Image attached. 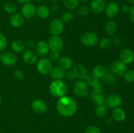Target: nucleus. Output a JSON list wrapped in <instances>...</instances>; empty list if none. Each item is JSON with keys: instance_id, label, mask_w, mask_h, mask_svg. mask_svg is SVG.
Wrapping results in <instances>:
<instances>
[{"instance_id": "1", "label": "nucleus", "mask_w": 134, "mask_h": 133, "mask_svg": "<svg viewBox=\"0 0 134 133\" xmlns=\"http://www.w3.org/2000/svg\"><path fill=\"white\" fill-rule=\"evenodd\" d=\"M56 109L61 116L71 117L77 110V104L75 100L69 96H62L56 103Z\"/></svg>"}, {"instance_id": "2", "label": "nucleus", "mask_w": 134, "mask_h": 133, "mask_svg": "<svg viewBox=\"0 0 134 133\" xmlns=\"http://www.w3.org/2000/svg\"><path fill=\"white\" fill-rule=\"evenodd\" d=\"M68 90V86L62 80H54L49 86L50 93L52 96L56 98L65 96Z\"/></svg>"}, {"instance_id": "3", "label": "nucleus", "mask_w": 134, "mask_h": 133, "mask_svg": "<svg viewBox=\"0 0 134 133\" xmlns=\"http://www.w3.org/2000/svg\"><path fill=\"white\" fill-rule=\"evenodd\" d=\"M52 68V63L48 58H42L37 63V69L40 74L48 75L51 74Z\"/></svg>"}, {"instance_id": "4", "label": "nucleus", "mask_w": 134, "mask_h": 133, "mask_svg": "<svg viewBox=\"0 0 134 133\" xmlns=\"http://www.w3.org/2000/svg\"><path fill=\"white\" fill-rule=\"evenodd\" d=\"M81 41L86 46L93 47L98 44V37L95 33L89 31L81 35Z\"/></svg>"}, {"instance_id": "5", "label": "nucleus", "mask_w": 134, "mask_h": 133, "mask_svg": "<svg viewBox=\"0 0 134 133\" xmlns=\"http://www.w3.org/2000/svg\"><path fill=\"white\" fill-rule=\"evenodd\" d=\"M75 95L80 98H85L88 94V87L87 83L82 80H79L73 86Z\"/></svg>"}, {"instance_id": "6", "label": "nucleus", "mask_w": 134, "mask_h": 133, "mask_svg": "<svg viewBox=\"0 0 134 133\" xmlns=\"http://www.w3.org/2000/svg\"><path fill=\"white\" fill-rule=\"evenodd\" d=\"M64 29V22L61 19L56 18L51 22L49 26V31L52 35L59 36L62 33Z\"/></svg>"}, {"instance_id": "7", "label": "nucleus", "mask_w": 134, "mask_h": 133, "mask_svg": "<svg viewBox=\"0 0 134 133\" xmlns=\"http://www.w3.org/2000/svg\"><path fill=\"white\" fill-rule=\"evenodd\" d=\"M111 70L116 75L119 76L120 77L124 76V74L127 71V66L126 64L122 62L121 61H113L110 66Z\"/></svg>"}, {"instance_id": "8", "label": "nucleus", "mask_w": 134, "mask_h": 133, "mask_svg": "<svg viewBox=\"0 0 134 133\" xmlns=\"http://www.w3.org/2000/svg\"><path fill=\"white\" fill-rule=\"evenodd\" d=\"M17 61L16 56L13 52H7L0 54V62L7 66H13Z\"/></svg>"}, {"instance_id": "9", "label": "nucleus", "mask_w": 134, "mask_h": 133, "mask_svg": "<svg viewBox=\"0 0 134 133\" xmlns=\"http://www.w3.org/2000/svg\"><path fill=\"white\" fill-rule=\"evenodd\" d=\"M48 44L49 46L50 50L52 51L60 52L64 46V42L60 36L52 35L48 40Z\"/></svg>"}, {"instance_id": "10", "label": "nucleus", "mask_w": 134, "mask_h": 133, "mask_svg": "<svg viewBox=\"0 0 134 133\" xmlns=\"http://www.w3.org/2000/svg\"><path fill=\"white\" fill-rule=\"evenodd\" d=\"M123 100L121 96L118 94H110L107 98L106 104L109 107L112 108H119L122 104Z\"/></svg>"}, {"instance_id": "11", "label": "nucleus", "mask_w": 134, "mask_h": 133, "mask_svg": "<svg viewBox=\"0 0 134 133\" xmlns=\"http://www.w3.org/2000/svg\"><path fill=\"white\" fill-rule=\"evenodd\" d=\"M119 5L115 1H111L107 4L105 8V14L108 18H114L118 15L119 13Z\"/></svg>"}, {"instance_id": "12", "label": "nucleus", "mask_w": 134, "mask_h": 133, "mask_svg": "<svg viewBox=\"0 0 134 133\" xmlns=\"http://www.w3.org/2000/svg\"><path fill=\"white\" fill-rule=\"evenodd\" d=\"M105 0H92L90 5V10L95 14H99L105 10Z\"/></svg>"}, {"instance_id": "13", "label": "nucleus", "mask_w": 134, "mask_h": 133, "mask_svg": "<svg viewBox=\"0 0 134 133\" xmlns=\"http://www.w3.org/2000/svg\"><path fill=\"white\" fill-rule=\"evenodd\" d=\"M120 61L124 63L126 65L131 64L134 61V53L132 50L128 49V48H124L121 52H120Z\"/></svg>"}, {"instance_id": "14", "label": "nucleus", "mask_w": 134, "mask_h": 133, "mask_svg": "<svg viewBox=\"0 0 134 133\" xmlns=\"http://www.w3.org/2000/svg\"><path fill=\"white\" fill-rule=\"evenodd\" d=\"M31 108L35 113L43 114L47 111V105L43 100L35 99L31 103Z\"/></svg>"}, {"instance_id": "15", "label": "nucleus", "mask_w": 134, "mask_h": 133, "mask_svg": "<svg viewBox=\"0 0 134 133\" xmlns=\"http://www.w3.org/2000/svg\"><path fill=\"white\" fill-rule=\"evenodd\" d=\"M22 14L24 17L26 18H31L35 15L36 13V7L31 3L24 4L21 9Z\"/></svg>"}, {"instance_id": "16", "label": "nucleus", "mask_w": 134, "mask_h": 133, "mask_svg": "<svg viewBox=\"0 0 134 133\" xmlns=\"http://www.w3.org/2000/svg\"><path fill=\"white\" fill-rule=\"evenodd\" d=\"M35 51L37 56L41 57H44L48 54L50 52V48L48 43L46 42L39 41L35 45Z\"/></svg>"}, {"instance_id": "17", "label": "nucleus", "mask_w": 134, "mask_h": 133, "mask_svg": "<svg viewBox=\"0 0 134 133\" xmlns=\"http://www.w3.org/2000/svg\"><path fill=\"white\" fill-rule=\"evenodd\" d=\"M22 58L26 63L29 65H33L37 61V55L34 51L31 50H26L24 51L22 54Z\"/></svg>"}, {"instance_id": "18", "label": "nucleus", "mask_w": 134, "mask_h": 133, "mask_svg": "<svg viewBox=\"0 0 134 133\" xmlns=\"http://www.w3.org/2000/svg\"><path fill=\"white\" fill-rule=\"evenodd\" d=\"M9 22H10V24L13 27L18 28V27H22V25L24 23V17L20 13H14L10 16Z\"/></svg>"}, {"instance_id": "19", "label": "nucleus", "mask_w": 134, "mask_h": 133, "mask_svg": "<svg viewBox=\"0 0 134 133\" xmlns=\"http://www.w3.org/2000/svg\"><path fill=\"white\" fill-rule=\"evenodd\" d=\"M73 71L75 73L76 78H78L79 80H85L88 75L86 68L81 64H77L73 66Z\"/></svg>"}, {"instance_id": "20", "label": "nucleus", "mask_w": 134, "mask_h": 133, "mask_svg": "<svg viewBox=\"0 0 134 133\" xmlns=\"http://www.w3.org/2000/svg\"><path fill=\"white\" fill-rule=\"evenodd\" d=\"M117 30V26L114 20H109L105 25V32L109 36H113Z\"/></svg>"}, {"instance_id": "21", "label": "nucleus", "mask_w": 134, "mask_h": 133, "mask_svg": "<svg viewBox=\"0 0 134 133\" xmlns=\"http://www.w3.org/2000/svg\"><path fill=\"white\" fill-rule=\"evenodd\" d=\"M39 18L42 19H45L47 18L50 16L51 14V10L48 7L45 5H39L37 7H36V13Z\"/></svg>"}, {"instance_id": "22", "label": "nucleus", "mask_w": 134, "mask_h": 133, "mask_svg": "<svg viewBox=\"0 0 134 133\" xmlns=\"http://www.w3.org/2000/svg\"><path fill=\"white\" fill-rule=\"evenodd\" d=\"M51 76L53 78L54 80H62L65 76V70H63L60 66H55L52 68L51 72Z\"/></svg>"}, {"instance_id": "23", "label": "nucleus", "mask_w": 134, "mask_h": 133, "mask_svg": "<svg viewBox=\"0 0 134 133\" xmlns=\"http://www.w3.org/2000/svg\"><path fill=\"white\" fill-rule=\"evenodd\" d=\"M58 65L63 70H69L73 66V61L70 57L64 56L58 60Z\"/></svg>"}, {"instance_id": "24", "label": "nucleus", "mask_w": 134, "mask_h": 133, "mask_svg": "<svg viewBox=\"0 0 134 133\" xmlns=\"http://www.w3.org/2000/svg\"><path fill=\"white\" fill-rule=\"evenodd\" d=\"M113 119L116 121H122L125 119V112L122 108H115L112 112Z\"/></svg>"}, {"instance_id": "25", "label": "nucleus", "mask_w": 134, "mask_h": 133, "mask_svg": "<svg viewBox=\"0 0 134 133\" xmlns=\"http://www.w3.org/2000/svg\"><path fill=\"white\" fill-rule=\"evenodd\" d=\"M90 97L92 101L94 103H95L97 105H100L103 104L104 103L105 99L104 95L103 93H97L92 91L90 94Z\"/></svg>"}, {"instance_id": "26", "label": "nucleus", "mask_w": 134, "mask_h": 133, "mask_svg": "<svg viewBox=\"0 0 134 133\" xmlns=\"http://www.w3.org/2000/svg\"><path fill=\"white\" fill-rule=\"evenodd\" d=\"M103 81L104 83L107 86H111L113 85L116 82V77L113 72L110 70H106L105 74H104L103 78Z\"/></svg>"}, {"instance_id": "27", "label": "nucleus", "mask_w": 134, "mask_h": 133, "mask_svg": "<svg viewBox=\"0 0 134 133\" xmlns=\"http://www.w3.org/2000/svg\"><path fill=\"white\" fill-rule=\"evenodd\" d=\"M25 47H26L25 43L19 39L14 40L11 44L12 50L16 53H20L24 51Z\"/></svg>"}, {"instance_id": "28", "label": "nucleus", "mask_w": 134, "mask_h": 133, "mask_svg": "<svg viewBox=\"0 0 134 133\" xmlns=\"http://www.w3.org/2000/svg\"><path fill=\"white\" fill-rule=\"evenodd\" d=\"M105 72L106 70L105 66H102V65H96V66H94V69H93L92 74L95 76L97 78L100 79V78H103Z\"/></svg>"}, {"instance_id": "29", "label": "nucleus", "mask_w": 134, "mask_h": 133, "mask_svg": "<svg viewBox=\"0 0 134 133\" xmlns=\"http://www.w3.org/2000/svg\"><path fill=\"white\" fill-rule=\"evenodd\" d=\"M79 2V0H64V5L69 10H74L78 7Z\"/></svg>"}, {"instance_id": "30", "label": "nucleus", "mask_w": 134, "mask_h": 133, "mask_svg": "<svg viewBox=\"0 0 134 133\" xmlns=\"http://www.w3.org/2000/svg\"><path fill=\"white\" fill-rule=\"evenodd\" d=\"M3 9L7 14H13L16 12L17 7L16 4H14V3L8 1V2L5 3L4 4Z\"/></svg>"}, {"instance_id": "31", "label": "nucleus", "mask_w": 134, "mask_h": 133, "mask_svg": "<svg viewBox=\"0 0 134 133\" xmlns=\"http://www.w3.org/2000/svg\"><path fill=\"white\" fill-rule=\"evenodd\" d=\"M107 108L105 104L97 105L95 108V113L98 117H103L107 114Z\"/></svg>"}, {"instance_id": "32", "label": "nucleus", "mask_w": 134, "mask_h": 133, "mask_svg": "<svg viewBox=\"0 0 134 133\" xmlns=\"http://www.w3.org/2000/svg\"><path fill=\"white\" fill-rule=\"evenodd\" d=\"M113 45L112 41L108 38H103L101 39L99 42V46L102 49L105 50H109L111 48Z\"/></svg>"}, {"instance_id": "33", "label": "nucleus", "mask_w": 134, "mask_h": 133, "mask_svg": "<svg viewBox=\"0 0 134 133\" xmlns=\"http://www.w3.org/2000/svg\"><path fill=\"white\" fill-rule=\"evenodd\" d=\"M85 81H86V83H87V85H89L90 86H93L94 85H96V83H99V79L97 78L95 76L93 75L92 74H89V75H87L86 78H85Z\"/></svg>"}, {"instance_id": "34", "label": "nucleus", "mask_w": 134, "mask_h": 133, "mask_svg": "<svg viewBox=\"0 0 134 133\" xmlns=\"http://www.w3.org/2000/svg\"><path fill=\"white\" fill-rule=\"evenodd\" d=\"M73 14L70 10H68V11H65L63 13L61 20L64 23H69L73 20Z\"/></svg>"}, {"instance_id": "35", "label": "nucleus", "mask_w": 134, "mask_h": 133, "mask_svg": "<svg viewBox=\"0 0 134 133\" xmlns=\"http://www.w3.org/2000/svg\"><path fill=\"white\" fill-rule=\"evenodd\" d=\"M60 58V52H56V51H52L48 53V59L51 62H56L58 61Z\"/></svg>"}, {"instance_id": "36", "label": "nucleus", "mask_w": 134, "mask_h": 133, "mask_svg": "<svg viewBox=\"0 0 134 133\" xmlns=\"http://www.w3.org/2000/svg\"><path fill=\"white\" fill-rule=\"evenodd\" d=\"M90 7H88L86 5H82L78 9H77V13L79 16H86L90 13Z\"/></svg>"}, {"instance_id": "37", "label": "nucleus", "mask_w": 134, "mask_h": 133, "mask_svg": "<svg viewBox=\"0 0 134 133\" xmlns=\"http://www.w3.org/2000/svg\"><path fill=\"white\" fill-rule=\"evenodd\" d=\"M123 77H124V80L127 82H129V83L134 82V70H130L126 71Z\"/></svg>"}, {"instance_id": "38", "label": "nucleus", "mask_w": 134, "mask_h": 133, "mask_svg": "<svg viewBox=\"0 0 134 133\" xmlns=\"http://www.w3.org/2000/svg\"><path fill=\"white\" fill-rule=\"evenodd\" d=\"M7 46V38L3 33H0V52L4 50Z\"/></svg>"}, {"instance_id": "39", "label": "nucleus", "mask_w": 134, "mask_h": 133, "mask_svg": "<svg viewBox=\"0 0 134 133\" xmlns=\"http://www.w3.org/2000/svg\"><path fill=\"white\" fill-rule=\"evenodd\" d=\"M85 133H102L100 129L94 125L88 126L86 128Z\"/></svg>"}, {"instance_id": "40", "label": "nucleus", "mask_w": 134, "mask_h": 133, "mask_svg": "<svg viewBox=\"0 0 134 133\" xmlns=\"http://www.w3.org/2000/svg\"><path fill=\"white\" fill-rule=\"evenodd\" d=\"M92 87V91H94V92L97 93H103V90H104L103 89V86H102V83H100L99 82V83H96V85H94Z\"/></svg>"}, {"instance_id": "41", "label": "nucleus", "mask_w": 134, "mask_h": 133, "mask_svg": "<svg viewBox=\"0 0 134 133\" xmlns=\"http://www.w3.org/2000/svg\"><path fill=\"white\" fill-rule=\"evenodd\" d=\"M14 76L18 80H22L24 79V72L21 70H16L14 72Z\"/></svg>"}, {"instance_id": "42", "label": "nucleus", "mask_w": 134, "mask_h": 133, "mask_svg": "<svg viewBox=\"0 0 134 133\" xmlns=\"http://www.w3.org/2000/svg\"><path fill=\"white\" fill-rule=\"evenodd\" d=\"M112 43L114 45L116 46H119L121 45L122 40L121 39H120V37H119L117 36H115L113 37V39Z\"/></svg>"}, {"instance_id": "43", "label": "nucleus", "mask_w": 134, "mask_h": 133, "mask_svg": "<svg viewBox=\"0 0 134 133\" xmlns=\"http://www.w3.org/2000/svg\"><path fill=\"white\" fill-rule=\"evenodd\" d=\"M65 76H67V78H68L70 80H74L76 78L75 75V73L73 72V70H69L68 72L65 73Z\"/></svg>"}, {"instance_id": "44", "label": "nucleus", "mask_w": 134, "mask_h": 133, "mask_svg": "<svg viewBox=\"0 0 134 133\" xmlns=\"http://www.w3.org/2000/svg\"><path fill=\"white\" fill-rule=\"evenodd\" d=\"M51 9L53 13H58L60 9V7L58 4L55 3H53L52 5H51Z\"/></svg>"}, {"instance_id": "45", "label": "nucleus", "mask_w": 134, "mask_h": 133, "mask_svg": "<svg viewBox=\"0 0 134 133\" xmlns=\"http://www.w3.org/2000/svg\"><path fill=\"white\" fill-rule=\"evenodd\" d=\"M26 44H27V46L29 47V48H34V47L36 45L35 40H34L33 39H29L28 40H27Z\"/></svg>"}, {"instance_id": "46", "label": "nucleus", "mask_w": 134, "mask_h": 133, "mask_svg": "<svg viewBox=\"0 0 134 133\" xmlns=\"http://www.w3.org/2000/svg\"><path fill=\"white\" fill-rule=\"evenodd\" d=\"M128 14H129V16L131 20L133 22H134V6L131 7L130 9V11L129 13H128Z\"/></svg>"}, {"instance_id": "47", "label": "nucleus", "mask_w": 134, "mask_h": 133, "mask_svg": "<svg viewBox=\"0 0 134 133\" xmlns=\"http://www.w3.org/2000/svg\"><path fill=\"white\" fill-rule=\"evenodd\" d=\"M130 9V7L129 6H128L127 5H124L122 7L121 9H122V11L123 13H125V14H127V13H129Z\"/></svg>"}, {"instance_id": "48", "label": "nucleus", "mask_w": 134, "mask_h": 133, "mask_svg": "<svg viewBox=\"0 0 134 133\" xmlns=\"http://www.w3.org/2000/svg\"><path fill=\"white\" fill-rule=\"evenodd\" d=\"M16 1L24 5V4L28 3H31V0H16Z\"/></svg>"}, {"instance_id": "49", "label": "nucleus", "mask_w": 134, "mask_h": 133, "mask_svg": "<svg viewBox=\"0 0 134 133\" xmlns=\"http://www.w3.org/2000/svg\"><path fill=\"white\" fill-rule=\"evenodd\" d=\"M128 2L130 5H132V6H134V0H128Z\"/></svg>"}, {"instance_id": "50", "label": "nucleus", "mask_w": 134, "mask_h": 133, "mask_svg": "<svg viewBox=\"0 0 134 133\" xmlns=\"http://www.w3.org/2000/svg\"><path fill=\"white\" fill-rule=\"evenodd\" d=\"M90 0H79V1L82 3H88Z\"/></svg>"}, {"instance_id": "51", "label": "nucleus", "mask_w": 134, "mask_h": 133, "mask_svg": "<svg viewBox=\"0 0 134 133\" xmlns=\"http://www.w3.org/2000/svg\"><path fill=\"white\" fill-rule=\"evenodd\" d=\"M48 1H51V2H52V3H54V2H56V1H57L58 0H48Z\"/></svg>"}, {"instance_id": "52", "label": "nucleus", "mask_w": 134, "mask_h": 133, "mask_svg": "<svg viewBox=\"0 0 134 133\" xmlns=\"http://www.w3.org/2000/svg\"><path fill=\"white\" fill-rule=\"evenodd\" d=\"M1 102H2V96H1V94H0V104L1 103Z\"/></svg>"}, {"instance_id": "53", "label": "nucleus", "mask_w": 134, "mask_h": 133, "mask_svg": "<svg viewBox=\"0 0 134 133\" xmlns=\"http://www.w3.org/2000/svg\"><path fill=\"white\" fill-rule=\"evenodd\" d=\"M35 1H43V0H35Z\"/></svg>"}, {"instance_id": "54", "label": "nucleus", "mask_w": 134, "mask_h": 133, "mask_svg": "<svg viewBox=\"0 0 134 133\" xmlns=\"http://www.w3.org/2000/svg\"><path fill=\"white\" fill-rule=\"evenodd\" d=\"M0 133H4V132H0Z\"/></svg>"}, {"instance_id": "55", "label": "nucleus", "mask_w": 134, "mask_h": 133, "mask_svg": "<svg viewBox=\"0 0 134 133\" xmlns=\"http://www.w3.org/2000/svg\"><path fill=\"white\" fill-rule=\"evenodd\" d=\"M105 1H106V0H105Z\"/></svg>"}]
</instances>
